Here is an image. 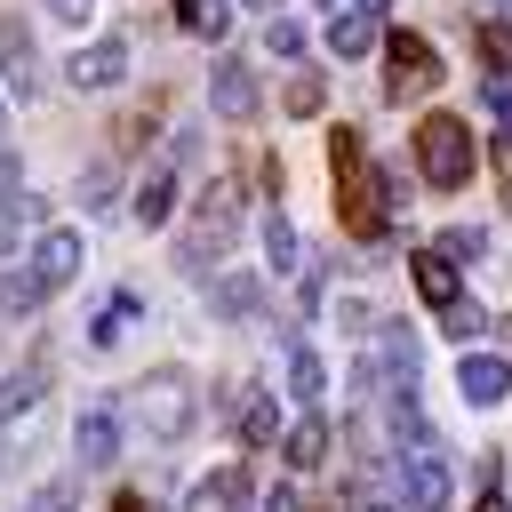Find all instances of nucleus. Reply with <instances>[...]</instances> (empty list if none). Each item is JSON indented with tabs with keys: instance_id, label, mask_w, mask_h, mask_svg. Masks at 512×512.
Wrapping results in <instances>:
<instances>
[{
	"instance_id": "22",
	"label": "nucleus",
	"mask_w": 512,
	"mask_h": 512,
	"mask_svg": "<svg viewBox=\"0 0 512 512\" xmlns=\"http://www.w3.org/2000/svg\"><path fill=\"white\" fill-rule=\"evenodd\" d=\"M176 216V168L160 160L152 176H144V192H136V224H168Z\"/></svg>"
},
{
	"instance_id": "28",
	"label": "nucleus",
	"mask_w": 512,
	"mask_h": 512,
	"mask_svg": "<svg viewBox=\"0 0 512 512\" xmlns=\"http://www.w3.org/2000/svg\"><path fill=\"white\" fill-rule=\"evenodd\" d=\"M264 48L296 64V56H304V24H296V16H272V24H264Z\"/></svg>"
},
{
	"instance_id": "3",
	"label": "nucleus",
	"mask_w": 512,
	"mask_h": 512,
	"mask_svg": "<svg viewBox=\"0 0 512 512\" xmlns=\"http://www.w3.org/2000/svg\"><path fill=\"white\" fill-rule=\"evenodd\" d=\"M128 408H136V424H144L160 448H176V440L200 424V392H192V368H152V376L128 392Z\"/></svg>"
},
{
	"instance_id": "30",
	"label": "nucleus",
	"mask_w": 512,
	"mask_h": 512,
	"mask_svg": "<svg viewBox=\"0 0 512 512\" xmlns=\"http://www.w3.org/2000/svg\"><path fill=\"white\" fill-rule=\"evenodd\" d=\"M440 256H448V264H456V256H488V232H480V224H448V232H440Z\"/></svg>"
},
{
	"instance_id": "32",
	"label": "nucleus",
	"mask_w": 512,
	"mask_h": 512,
	"mask_svg": "<svg viewBox=\"0 0 512 512\" xmlns=\"http://www.w3.org/2000/svg\"><path fill=\"white\" fill-rule=\"evenodd\" d=\"M80 200H88V208H112V200H120V176H112V168H88V176H80Z\"/></svg>"
},
{
	"instance_id": "4",
	"label": "nucleus",
	"mask_w": 512,
	"mask_h": 512,
	"mask_svg": "<svg viewBox=\"0 0 512 512\" xmlns=\"http://www.w3.org/2000/svg\"><path fill=\"white\" fill-rule=\"evenodd\" d=\"M416 176L432 192H464L472 184V128L456 112H424L416 120Z\"/></svg>"
},
{
	"instance_id": "11",
	"label": "nucleus",
	"mask_w": 512,
	"mask_h": 512,
	"mask_svg": "<svg viewBox=\"0 0 512 512\" xmlns=\"http://www.w3.org/2000/svg\"><path fill=\"white\" fill-rule=\"evenodd\" d=\"M64 80H72V88H120V80H128V40H120V32H112V40H88V48L64 64Z\"/></svg>"
},
{
	"instance_id": "15",
	"label": "nucleus",
	"mask_w": 512,
	"mask_h": 512,
	"mask_svg": "<svg viewBox=\"0 0 512 512\" xmlns=\"http://www.w3.org/2000/svg\"><path fill=\"white\" fill-rule=\"evenodd\" d=\"M256 504V480H248V464H216L200 488H192V512H248Z\"/></svg>"
},
{
	"instance_id": "23",
	"label": "nucleus",
	"mask_w": 512,
	"mask_h": 512,
	"mask_svg": "<svg viewBox=\"0 0 512 512\" xmlns=\"http://www.w3.org/2000/svg\"><path fill=\"white\" fill-rule=\"evenodd\" d=\"M288 392H296L304 408L328 392V368H320V352H312V344H296V336H288Z\"/></svg>"
},
{
	"instance_id": "1",
	"label": "nucleus",
	"mask_w": 512,
	"mask_h": 512,
	"mask_svg": "<svg viewBox=\"0 0 512 512\" xmlns=\"http://www.w3.org/2000/svg\"><path fill=\"white\" fill-rule=\"evenodd\" d=\"M328 176H336V216L352 240H384V176L360 144V128H328Z\"/></svg>"
},
{
	"instance_id": "27",
	"label": "nucleus",
	"mask_w": 512,
	"mask_h": 512,
	"mask_svg": "<svg viewBox=\"0 0 512 512\" xmlns=\"http://www.w3.org/2000/svg\"><path fill=\"white\" fill-rule=\"evenodd\" d=\"M224 24H232V0H192V16H184V32H200V40H224Z\"/></svg>"
},
{
	"instance_id": "29",
	"label": "nucleus",
	"mask_w": 512,
	"mask_h": 512,
	"mask_svg": "<svg viewBox=\"0 0 512 512\" xmlns=\"http://www.w3.org/2000/svg\"><path fill=\"white\" fill-rule=\"evenodd\" d=\"M320 104H328V80H320V72H296V80H288V112L304 120V112H320Z\"/></svg>"
},
{
	"instance_id": "5",
	"label": "nucleus",
	"mask_w": 512,
	"mask_h": 512,
	"mask_svg": "<svg viewBox=\"0 0 512 512\" xmlns=\"http://www.w3.org/2000/svg\"><path fill=\"white\" fill-rule=\"evenodd\" d=\"M440 88V48L424 40V32H392L384 40V96L392 104H416V96H432Z\"/></svg>"
},
{
	"instance_id": "12",
	"label": "nucleus",
	"mask_w": 512,
	"mask_h": 512,
	"mask_svg": "<svg viewBox=\"0 0 512 512\" xmlns=\"http://www.w3.org/2000/svg\"><path fill=\"white\" fill-rule=\"evenodd\" d=\"M136 320H144V296H136V288H112V296H96V304H88V344H96V352H112Z\"/></svg>"
},
{
	"instance_id": "21",
	"label": "nucleus",
	"mask_w": 512,
	"mask_h": 512,
	"mask_svg": "<svg viewBox=\"0 0 512 512\" xmlns=\"http://www.w3.org/2000/svg\"><path fill=\"white\" fill-rule=\"evenodd\" d=\"M48 296H40V280L24 272V264H0V320H32Z\"/></svg>"
},
{
	"instance_id": "13",
	"label": "nucleus",
	"mask_w": 512,
	"mask_h": 512,
	"mask_svg": "<svg viewBox=\"0 0 512 512\" xmlns=\"http://www.w3.org/2000/svg\"><path fill=\"white\" fill-rule=\"evenodd\" d=\"M456 392H464L472 408H496V400L512 392V360H496V352H464V360H456Z\"/></svg>"
},
{
	"instance_id": "10",
	"label": "nucleus",
	"mask_w": 512,
	"mask_h": 512,
	"mask_svg": "<svg viewBox=\"0 0 512 512\" xmlns=\"http://www.w3.org/2000/svg\"><path fill=\"white\" fill-rule=\"evenodd\" d=\"M208 104H216V120H256V72H248V56H216L208 64Z\"/></svg>"
},
{
	"instance_id": "33",
	"label": "nucleus",
	"mask_w": 512,
	"mask_h": 512,
	"mask_svg": "<svg viewBox=\"0 0 512 512\" xmlns=\"http://www.w3.org/2000/svg\"><path fill=\"white\" fill-rule=\"evenodd\" d=\"M336 320H344V328H352V336H368V328H376V312H368V304H360V296H344V304H336Z\"/></svg>"
},
{
	"instance_id": "8",
	"label": "nucleus",
	"mask_w": 512,
	"mask_h": 512,
	"mask_svg": "<svg viewBox=\"0 0 512 512\" xmlns=\"http://www.w3.org/2000/svg\"><path fill=\"white\" fill-rule=\"evenodd\" d=\"M392 472H400V504H408V512H448V488H456V480H448L440 440H432V448H408Z\"/></svg>"
},
{
	"instance_id": "2",
	"label": "nucleus",
	"mask_w": 512,
	"mask_h": 512,
	"mask_svg": "<svg viewBox=\"0 0 512 512\" xmlns=\"http://www.w3.org/2000/svg\"><path fill=\"white\" fill-rule=\"evenodd\" d=\"M232 240H240V176H216V184L192 200L184 232H176V264H184L192 280H208V272L224 264Z\"/></svg>"
},
{
	"instance_id": "25",
	"label": "nucleus",
	"mask_w": 512,
	"mask_h": 512,
	"mask_svg": "<svg viewBox=\"0 0 512 512\" xmlns=\"http://www.w3.org/2000/svg\"><path fill=\"white\" fill-rule=\"evenodd\" d=\"M480 64H488V80H512V24H480Z\"/></svg>"
},
{
	"instance_id": "17",
	"label": "nucleus",
	"mask_w": 512,
	"mask_h": 512,
	"mask_svg": "<svg viewBox=\"0 0 512 512\" xmlns=\"http://www.w3.org/2000/svg\"><path fill=\"white\" fill-rule=\"evenodd\" d=\"M280 456H288V472H320V464H328V416L304 408V416L280 432Z\"/></svg>"
},
{
	"instance_id": "9",
	"label": "nucleus",
	"mask_w": 512,
	"mask_h": 512,
	"mask_svg": "<svg viewBox=\"0 0 512 512\" xmlns=\"http://www.w3.org/2000/svg\"><path fill=\"white\" fill-rule=\"evenodd\" d=\"M120 440H128V424H120V408H112V400L80 408V424H72V456H80V472H112Z\"/></svg>"
},
{
	"instance_id": "14",
	"label": "nucleus",
	"mask_w": 512,
	"mask_h": 512,
	"mask_svg": "<svg viewBox=\"0 0 512 512\" xmlns=\"http://www.w3.org/2000/svg\"><path fill=\"white\" fill-rule=\"evenodd\" d=\"M224 408H232V424H240V440H248V448H272V440H280V408H272V392H264V384H232V400H224Z\"/></svg>"
},
{
	"instance_id": "34",
	"label": "nucleus",
	"mask_w": 512,
	"mask_h": 512,
	"mask_svg": "<svg viewBox=\"0 0 512 512\" xmlns=\"http://www.w3.org/2000/svg\"><path fill=\"white\" fill-rule=\"evenodd\" d=\"M48 16H56V24H88V16H96V0H48Z\"/></svg>"
},
{
	"instance_id": "20",
	"label": "nucleus",
	"mask_w": 512,
	"mask_h": 512,
	"mask_svg": "<svg viewBox=\"0 0 512 512\" xmlns=\"http://www.w3.org/2000/svg\"><path fill=\"white\" fill-rule=\"evenodd\" d=\"M256 240H264V264H272V272H304V240H296V224H288L280 208H264Z\"/></svg>"
},
{
	"instance_id": "19",
	"label": "nucleus",
	"mask_w": 512,
	"mask_h": 512,
	"mask_svg": "<svg viewBox=\"0 0 512 512\" xmlns=\"http://www.w3.org/2000/svg\"><path fill=\"white\" fill-rule=\"evenodd\" d=\"M208 304H216V320H256V312H264V280H256V272H224V280L208 288Z\"/></svg>"
},
{
	"instance_id": "38",
	"label": "nucleus",
	"mask_w": 512,
	"mask_h": 512,
	"mask_svg": "<svg viewBox=\"0 0 512 512\" xmlns=\"http://www.w3.org/2000/svg\"><path fill=\"white\" fill-rule=\"evenodd\" d=\"M352 8H360V16H384V8H392V0H352Z\"/></svg>"
},
{
	"instance_id": "18",
	"label": "nucleus",
	"mask_w": 512,
	"mask_h": 512,
	"mask_svg": "<svg viewBox=\"0 0 512 512\" xmlns=\"http://www.w3.org/2000/svg\"><path fill=\"white\" fill-rule=\"evenodd\" d=\"M40 392H48V360L8 368V376H0V424H24V416L40 408Z\"/></svg>"
},
{
	"instance_id": "41",
	"label": "nucleus",
	"mask_w": 512,
	"mask_h": 512,
	"mask_svg": "<svg viewBox=\"0 0 512 512\" xmlns=\"http://www.w3.org/2000/svg\"><path fill=\"white\" fill-rule=\"evenodd\" d=\"M320 8H328V0H320Z\"/></svg>"
},
{
	"instance_id": "37",
	"label": "nucleus",
	"mask_w": 512,
	"mask_h": 512,
	"mask_svg": "<svg viewBox=\"0 0 512 512\" xmlns=\"http://www.w3.org/2000/svg\"><path fill=\"white\" fill-rule=\"evenodd\" d=\"M472 512H512V504H504L496 488H480V504H472Z\"/></svg>"
},
{
	"instance_id": "31",
	"label": "nucleus",
	"mask_w": 512,
	"mask_h": 512,
	"mask_svg": "<svg viewBox=\"0 0 512 512\" xmlns=\"http://www.w3.org/2000/svg\"><path fill=\"white\" fill-rule=\"evenodd\" d=\"M32 512H80V488L72 480H40L32 488Z\"/></svg>"
},
{
	"instance_id": "40",
	"label": "nucleus",
	"mask_w": 512,
	"mask_h": 512,
	"mask_svg": "<svg viewBox=\"0 0 512 512\" xmlns=\"http://www.w3.org/2000/svg\"><path fill=\"white\" fill-rule=\"evenodd\" d=\"M176 8H184V16H192V0H176Z\"/></svg>"
},
{
	"instance_id": "7",
	"label": "nucleus",
	"mask_w": 512,
	"mask_h": 512,
	"mask_svg": "<svg viewBox=\"0 0 512 512\" xmlns=\"http://www.w3.org/2000/svg\"><path fill=\"white\" fill-rule=\"evenodd\" d=\"M0 80H8V96H16V104H40V88H48L40 48H32V24H24V16H8V8H0Z\"/></svg>"
},
{
	"instance_id": "16",
	"label": "nucleus",
	"mask_w": 512,
	"mask_h": 512,
	"mask_svg": "<svg viewBox=\"0 0 512 512\" xmlns=\"http://www.w3.org/2000/svg\"><path fill=\"white\" fill-rule=\"evenodd\" d=\"M408 280H416V296H424L432 312H448V304L464 296V280H456V264H448L440 248H416V256H408Z\"/></svg>"
},
{
	"instance_id": "36",
	"label": "nucleus",
	"mask_w": 512,
	"mask_h": 512,
	"mask_svg": "<svg viewBox=\"0 0 512 512\" xmlns=\"http://www.w3.org/2000/svg\"><path fill=\"white\" fill-rule=\"evenodd\" d=\"M112 512H152V504H144L136 488H120V496H112Z\"/></svg>"
},
{
	"instance_id": "24",
	"label": "nucleus",
	"mask_w": 512,
	"mask_h": 512,
	"mask_svg": "<svg viewBox=\"0 0 512 512\" xmlns=\"http://www.w3.org/2000/svg\"><path fill=\"white\" fill-rule=\"evenodd\" d=\"M328 48H336L344 64H352V56H368V48H376V16H360V8H344V16L328 24Z\"/></svg>"
},
{
	"instance_id": "39",
	"label": "nucleus",
	"mask_w": 512,
	"mask_h": 512,
	"mask_svg": "<svg viewBox=\"0 0 512 512\" xmlns=\"http://www.w3.org/2000/svg\"><path fill=\"white\" fill-rule=\"evenodd\" d=\"M248 8H280V0H248Z\"/></svg>"
},
{
	"instance_id": "6",
	"label": "nucleus",
	"mask_w": 512,
	"mask_h": 512,
	"mask_svg": "<svg viewBox=\"0 0 512 512\" xmlns=\"http://www.w3.org/2000/svg\"><path fill=\"white\" fill-rule=\"evenodd\" d=\"M80 264H88V240H80L72 224H40L32 248H24V272L40 280V296H64V288L80 280Z\"/></svg>"
},
{
	"instance_id": "26",
	"label": "nucleus",
	"mask_w": 512,
	"mask_h": 512,
	"mask_svg": "<svg viewBox=\"0 0 512 512\" xmlns=\"http://www.w3.org/2000/svg\"><path fill=\"white\" fill-rule=\"evenodd\" d=\"M480 328H488V312H480V304H472V296H456V304H448V312H440V336H456V344H472V336H480Z\"/></svg>"
},
{
	"instance_id": "35",
	"label": "nucleus",
	"mask_w": 512,
	"mask_h": 512,
	"mask_svg": "<svg viewBox=\"0 0 512 512\" xmlns=\"http://www.w3.org/2000/svg\"><path fill=\"white\" fill-rule=\"evenodd\" d=\"M264 512H296V488H272V496H264Z\"/></svg>"
}]
</instances>
